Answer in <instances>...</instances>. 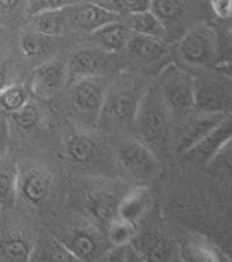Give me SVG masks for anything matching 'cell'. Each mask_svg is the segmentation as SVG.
Wrapping results in <instances>:
<instances>
[{"mask_svg":"<svg viewBox=\"0 0 232 262\" xmlns=\"http://www.w3.org/2000/svg\"><path fill=\"white\" fill-rule=\"evenodd\" d=\"M137 139L142 142L160 162L176 156L172 119L166 103L161 99L156 85H147L133 122Z\"/></svg>","mask_w":232,"mask_h":262,"instance_id":"obj_1","label":"cell"},{"mask_svg":"<svg viewBox=\"0 0 232 262\" xmlns=\"http://www.w3.org/2000/svg\"><path fill=\"white\" fill-rule=\"evenodd\" d=\"M146 88L132 78L117 79L106 91L98 125L115 132L133 128L138 107Z\"/></svg>","mask_w":232,"mask_h":262,"instance_id":"obj_2","label":"cell"},{"mask_svg":"<svg viewBox=\"0 0 232 262\" xmlns=\"http://www.w3.org/2000/svg\"><path fill=\"white\" fill-rule=\"evenodd\" d=\"M150 11L166 32L168 45L176 43L195 25L208 21V6L202 0H152Z\"/></svg>","mask_w":232,"mask_h":262,"instance_id":"obj_3","label":"cell"},{"mask_svg":"<svg viewBox=\"0 0 232 262\" xmlns=\"http://www.w3.org/2000/svg\"><path fill=\"white\" fill-rule=\"evenodd\" d=\"M156 88L170 111L172 122L195 110L194 75L177 62H168L161 68Z\"/></svg>","mask_w":232,"mask_h":262,"instance_id":"obj_4","label":"cell"},{"mask_svg":"<svg viewBox=\"0 0 232 262\" xmlns=\"http://www.w3.org/2000/svg\"><path fill=\"white\" fill-rule=\"evenodd\" d=\"M180 66L192 70L213 68L218 61V29L210 21L190 28L176 43Z\"/></svg>","mask_w":232,"mask_h":262,"instance_id":"obj_5","label":"cell"},{"mask_svg":"<svg viewBox=\"0 0 232 262\" xmlns=\"http://www.w3.org/2000/svg\"><path fill=\"white\" fill-rule=\"evenodd\" d=\"M194 75L195 110L232 115V79L217 68H203Z\"/></svg>","mask_w":232,"mask_h":262,"instance_id":"obj_6","label":"cell"},{"mask_svg":"<svg viewBox=\"0 0 232 262\" xmlns=\"http://www.w3.org/2000/svg\"><path fill=\"white\" fill-rule=\"evenodd\" d=\"M120 168L131 179L145 185L159 177L160 160L138 139H128L120 143L115 152Z\"/></svg>","mask_w":232,"mask_h":262,"instance_id":"obj_7","label":"cell"},{"mask_svg":"<svg viewBox=\"0 0 232 262\" xmlns=\"http://www.w3.org/2000/svg\"><path fill=\"white\" fill-rule=\"evenodd\" d=\"M225 118L227 115L194 110L182 118L177 119L176 122H172L176 156L181 157L182 154L190 150Z\"/></svg>","mask_w":232,"mask_h":262,"instance_id":"obj_8","label":"cell"},{"mask_svg":"<svg viewBox=\"0 0 232 262\" xmlns=\"http://www.w3.org/2000/svg\"><path fill=\"white\" fill-rule=\"evenodd\" d=\"M106 91L107 88L104 86L103 81H100V76L84 78L71 82L70 103L72 108L76 114H80L81 118L88 121L92 126L98 125Z\"/></svg>","mask_w":232,"mask_h":262,"instance_id":"obj_9","label":"cell"},{"mask_svg":"<svg viewBox=\"0 0 232 262\" xmlns=\"http://www.w3.org/2000/svg\"><path fill=\"white\" fill-rule=\"evenodd\" d=\"M80 262H95L111 248L106 234L96 225L72 229L63 237H57Z\"/></svg>","mask_w":232,"mask_h":262,"instance_id":"obj_10","label":"cell"},{"mask_svg":"<svg viewBox=\"0 0 232 262\" xmlns=\"http://www.w3.org/2000/svg\"><path fill=\"white\" fill-rule=\"evenodd\" d=\"M67 79L68 68L66 62L59 58H49L33 70L29 92L41 100H50L62 91Z\"/></svg>","mask_w":232,"mask_h":262,"instance_id":"obj_11","label":"cell"},{"mask_svg":"<svg viewBox=\"0 0 232 262\" xmlns=\"http://www.w3.org/2000/svg\"><path fill=\"white\" fill-rule=\"evenodd\" d=\"M232 138V115L221 121L214 129H211L200 142L195 144L194 147L182 154L181 157L186 162L204 165L213 160L217 152L224 147V144Z\"/></svg>","mask_w":232,"mask_h":262,"instance_id":"obj_12","label":"cell"},{"mask_svg":"<svg viewBox=\"0 0 232 262\" xmlns=\"http://www.w3.org/2000/svg\"><path fill=\"white\" fill-rule=\"evenodd\" d=\"M52 177L46 169L36 165L20 168L18 177V199L25 204H42L52 191Z\"/></svg>","mask_w":232,"mask_h":262,"instance_id":"obj_13","label":"cell"},{"mask_svg":"<svg viewBox=\"0 0 232 262\" xmlns=\"http://www.w3.org/2000/svg\"><path fill=\"white\" fill-rule=\"evenodd\" d=\"M67 10L72 31L82 34H93L106 24L120 19V17L106 11L95 3H92L90 0L68 6Z\"/></svg>","mask_w":232,"mask_h":262,"instance_id":"obj_14","label":"cell"},{"mask_svg":"<svg viewBox=\"0 0 232 262\" xmlns=\"http://www.w3.org/2000/svg\"><path fill=\"white\" fill-rule=\"evenodd\" d=\"M66 154L75 165L95 167L106 161L104 151L99 142L88 132H74L66 142Z\"/></svg>","mask_w":232,"mask_h":262,"instance_id":"obj_15","label":"cell"},{"mask_svg":"<svg viewBox=\"0 0 232 262\" xmlns=\"http://www.w3.org/2000/svg\"><path fill=\"white\" fill-rule=\"evenodd\" d=\"M110 54L111 53L100 50L95 46L78 50L75 54H72L71 60L67 64L68 79L74 82L84 78L103 75V72L107 71Z\"/></svg>","mask_w":232,"mask_h":262,"instance_id":"obj_16","label":"cell"},{"mask_svg":"<svg viewBox=\"0 0 232 262\" xmlns=\"http://www.w3.org/2000/svg\"><path fill=\"white\" fill-rule=\"evenodd\" d=\"M129 246L145 262H171L174 258V246L170 238L153 230L137 233Z\"/></svg>","mask_w":232,"mask_h":262,"instance_id":"obj_17","label":"cell"},{"mask_svg":"<svg viewBox=\"0 0 232 262\" xmlns=\"http://www.w3.org/2000/svg\"><path fill=\"white\" fill-rule=\"evenodd\" d=\"M121 197L110 189H95L86 197V208L90 218L95 221L96 226L106 232L109 225L117 218L119 204Z\"/></svg>","mask_w":232,"mask_h":262,"instance_id":"obj_18","label":"cell"},{"mask_svg":"<svg viewBox=\"0 0 232 262\" xmlns=\"http://www.w3.org/2000/svg\"><path fill=\"white\" fill-rule=\"evenodd\" d=\"M125 50L138 62L152 66L163 61L170 54V45L163 39L132 34Z\"/></svg>","mask_w":232,"mask_h":262,"instance_id":"obj_19","label":"cell"},{"mask_svg":"<svg viewBox=\"0 0 232 262\" xmlns=\"http://www.w3.org/2000/svg\"><path fill=\"white\" fill-rule=\"evenodd\" d=\"M132 34L133 32L128 28V25L120 18L110 24H106L89 36L90 42L95 48L113 54L125 50Z\"/></svg>","mask_w":232,"mask_h":262,"instance_id":"obj_20","label":"cell"},{"mask_svg":"<svg viewBox=\"0 0 232 262\" xmlns=\"http://www.w3.org/2000/svg\"><path fill=\"white\" fill-rule=\"evenodd\" d=\"M152 194L146 185H137L123 194L119 204L117 218L138 225L150 208Z\"/></svg>","mask_w":232,"mask_h":262,"instance_id":"obj_21","label":"cell"},{"mask_svg":"<svg viewBox=\"0 0 232 262\" xmlns=\"http://www.w3.org/2000/svg\"><path fill=\"white\" fill-rule=\"evenodd\" d=\"M27 19H28V28L36 31L39 34L52 36V38H63L74 32L70 24L67 7L60 10L42 11Z\"/></svg>","mask_w":232,"mask_h":262,"instance_id":"obj_22","label":"cell"},{"mask_svg":"<svg viewBox=\"0 0 232 262\" xmlns=\"http://www.w3.org/2000/svg\"><path fill=\"white\" fill-rule=\"evenodd\" d=\"M20 165L13 157L0 156V210L13 208L18 200Z\"/></svg>","mask_w":232,"mask_h":262,"instance_id":"obj_23","label":"cell"},{"mask_svg":"<svg viewBox=\"0 0 232 262\" xmlns=\"http://www.w3.org/2000/svg\"><path fill=\"white\" fill-rule=\"evenodd\" d=\"M33 243L20 230H10L0 236V262H31Z\"/></svg>","mask_w":232,"mask_h":262,"instance_id":"obj_24","label":"cell"},{"mask_svg":"<svg viewBox=\"0 0 232 262\" xmlns=\"http://www.w3.org/2000/svg\"><path fill=\"white\" fill-rule=\"evenodd\" d=\"M57 39L60 38H52L28 28L20 36V49L29 60H41V62H43L46 61L45 57H49L54 50Z\"/></svg>","mask_w":232,"mask_h":262,"instance_id":"obj_25","label":"cell"},{"mask_svg":"<svg viewBox=\"0 0 232 262\" xmlns=\"http://www.w3.org/2000/svg\"><path fill=\"white\" fill-rule=\"evenodd\" d=\"M181 262H223V255L214 244L207 238L195 237L188 238L180 248Z\"/></svg>","mask_w":232,"mask_h":262,"instance_id":"obj_26","label":"cell"},{"mask_svg":"<svg viewBox=\"0 0 232 262\" xmlns=\"http://www.w3.org/2000/svg\"><path fill=\"white\" fill-rule=\"evenodd\" d=\"M121 19L128 25V28L132 31L133 34L146 35V36H153V38L166 40V32L163 29V25L160 24V21L157 19L156 15L153 14L150 10L131 13Z\"/></svg>","mask_w":232,"mask_h":262,"instance_id":"obj_27","label":"cell"},{"mask_svg":"<svg viewBox=\"0 0 232 262\" xmlns=\"http://www.w3.org/2000/svg\"><path fill=\"white\" fill-rule=\"evenodd\" d=\"M31 262H80L57 237H48L33 248Z\"/></svg>","mask_w":232,"mask_h":262,"instance_id":"obj_28","label":"cell"},{"mask_svg":"<svg viewBox=\"0 0 232 262\" xmlns=\"http://www.w3.org/2000/svg\"><path fill=\"white\" fill-rule=\"evenodd\" d=\"M31 100L29 91L21 83H10L0 91V111L13 114Z\"/></svg>","mask_w":232,"mask_h":262,"instance_id":"obj_29","label":"cell"},{"mask_svg":"<svg viewBox=\"0 0 232 262\" xmlns=\"http://www.w3.org/2000/svg\"><path fill=\"white\" fill-rule=\"evenodd\" d=\"M137 225L120 220V218H115L104 232L109 243L111 244V247L128 246L133 240V237L137 236Z\"/></svg>","mask_w":232,"mask_h":262,"instance_id":"obj_30","label":"cell"},{"mask_svg":"<svg viewBox=\"0 0 232 262\" xmlns=\"http://www.w3.org/2000/svg\"><path fill=\"white\" fill-rule=\"evenodd\" d=\"M10 119L21 130H32L41 124V110L32 100H29L23 108L10 114Z\"/></svg>","mask_w":232,"mask_h":262,"instance_id":"obj_31","label":"cell"},{"mask_svg":"<svg viewBox=\"0 0 232 262\" xmlns=\"http://www.w3.org/2000/svg\"><path fill=\"white\" fill-rule=\"evenodd\" d=\"M206 168L218 177L232 178V138L224 144V147L208 162Z\"/></svg>","mask_w":232,"mask_h":262,"instance_id":"obj_32","label":"cell"},{"mask_svg":"<svg viewBox=\"0 0 232 262\" xmlns=\"http://www.w3.org/2000/svg\"><path fill=\"white\" fill-rule=\"evenodd\" d=\"M81 2H88V0H28L25 18L39 14L42 11L64 9V7H68V6L81 3Z\"/></svg>","mask_w":232,"mask_h":262,"instance_id":"obj_33","label":"cell"},{"mask_svg":"<svg viewBox=\"0 0 232 262\" xmlns=\"http://www.w3.org/2000/svg\"><path fill=\"white\" fill-rule=\"evenodd\" d=\"M28 0H0V21L14 23L25 17Z\"/></svg>","mask_w":232,"mask_h":262,"instance_id":"obj_34","label":"cell"},{"mask_svg":"<svg viewBox=\"0 0 232 262\" xmlns=\"http://www.w3.org/2000/svg\"><path fill=\"white\" fill-rule=\"evenodd\" d=\"M217 64H231L232 66V27H224L221 31H218Z\"/></svg>","mask_w":232,"mask_h":262,"instance_id":"obj_35","label":"cell"},{"mask_svg":"<svg viewBox=\"0 0 232 262\" xmlns=\"http://www.w3.org/2000/svg\"><path fill=\"white\" fill-rule=\"evenodd\" d=\"M210 14L223 24L232 19V0H207Z\"/></svg>","mask_w":232,"mask_h":262,"instance_id":"obj_36","label":"cell"},{"mask_svg":"<svg viewBox=\"0 0 232 262\" xmlns=\"http://www.w3.org/2000/svg\"><path fill=\"white\" fill-rule=\"evenodd\" d=\"M90 2L102 7L103 10H106V11L111 13V14L117 15L120 18L128 15L127 0H90Z\"/></svg>","mask_w":232,"mask_h":262,"instance_id":"obj_37","label":"cell"},{"mask_svg":"<svg viewBox=\"0 0 232 262\" xmlns=\"http://www.w3.org/2000/svg\"><path fill=\"white\" fill-rule=\"evenodd\" d=\"M125 253H127V246L111 247L103 255V262H125Z\"/></svg>","mask_w":232,"mask_h":262,"instance_id":"obj_38","label":"cell"},{"mask_svg":"<svg viewBox=\"0 0 232 262\" xmlns=\"http://www.w3.org/2000/svg\"><path fill=\"white\" fill-rule=\"evenodd\" d=\"M11 82V74H10L9 67L6 66L5 62L0 61V91L5 89L6 86H9Z\"/></svg>","mask_w":232,"mask_h":262,"instance_id":"obj_39","label":"cell"},{"mask_svg":"<svg viewBox=\"0 0 232 262\" xmlns=\"http://www.w3.org/2000/svg\"><path fill=\"white\" fill-rule=\"evenodd\" d=\"M125 262H145V259L128 244L127 246V253H125Z\"/></svg>","mask_w":232,"mask_h":262,"instance_id":"obj_40","label":"cell"},{"mask_svg":"<svg viewBox=\"0 0 232 262\" xmlns=\"http://www.w3.org/2000/svg\"><path fill=\"white\" fill-rule=\"evenodd\" d=\"M214 68H217L218 71H221L223 74H225L227 76H229L232 79V66L231 64H217L214 66Z\"/></svg>","mask_w":232,"mask_h":262,"instance_id":"obj_41","label":"cell"},{"mask_svg":"<svg viewBox=\"0 0 232 262\" xmlns=\"http://www.w3.org/2000/svg\"><path fill=\"white\" fill-rule=\"evenodd\" d=\"M3 126H5V121H3V117L0 115V138H2V134H3Z\"/></svg>","mask_w":232,"mask_h":262,"instance_id":"obj_42","label":"cell"},{"mask_svg":"<svg viewBox=\"0 0 232 262\" xmlns=\"http://www.w3.org/2000/svg\"><path fill=\"white\" fill-rule=\"evenodd\" d=\"M225 27H232V19L228 23V24H225Z\"/></svg>","mask_w":232,"mask_h":262,"instance_id":"obj_43","label":"cell"},{"mask_svg":"<svg viewBox=\"0 0 232 262\" xmlns=\"http://www.w3.org/2000/svg\"><path fill=\"white\" fill-rule=\"evenodd\" d=\"M202 2H204V3H206V5H207V0H202Z\"/></svg>","mask_w":232,"mask_h":262,"instance_id":"obj_44","label":"cell"},{"mask_svg":"<svg viewBox=\"0 0 232 262\" xmlns=\"http://www.w3.org/2000/svg\"><path fill=\"white\" fill-rule=\"evenodd\" d=\"M0 211H2V210H0Z\"/></svg>","mask_w":232,"mask_h":262,"instance_id":"obj_45","label":"cell"},{"mask_svg":"<svg viewBox=\"0 0 232 262\" xmlns=\"http://www.w3.org/2000/svg\"><path fill=\"white\" fill-rule=\"evenodd\" d=\"M180 262H181V261H180Z\"/></svg>","mask_w":232,"mask_h":262,"instance_id":"obj_46","label":"cell"}]
</instances>
